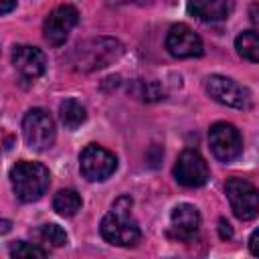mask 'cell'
I'll list each match as a JSON object with an SVG mask.
<instances>
[{"mask_svg":"<svg viewBox=\"0 0 259 259\" xmlns=\"http://www.w3.org/2000/svg\"><path fill=\"white\" fill-rule=\"evenodd\" d=\"M10 231V221H2V233H8Z\"/></svg>","mask_w":259,"mask_h":259,"instance_id":"cb8c5ba5","label":"cell"},{"mask_svg":"<svg viewBox=\"0 0 259 259\" xmlns=\"http://www.w3.org/2000/svg\"><path fill=\"white\" fill-rule=\"evenodd\" d=\"M219 235H221V239H231L233 237V229L225 219L219 221Z\"/></svg>","mask_w":259,"mask_h":259,"instance_id":"7402d4cb","label":"cell"},{"mask_svg":"<svg viewBox=\"0 0 259 259\" xmlns=\"http://www.w3.org/2000/svg\"><path fill=\"white\" fill-rule=\"evenodd\" d=\"M12 65L18 71L22 79H36L45 73L47 69V57L40 49L30 47V45H20L12 49Z\"/></svg>","mask_w":259,"mask_h":259,"instance_id":"7c38bea8","label":"cell"},{"mask_svg":"<svg viewBox=\"0 0 259 259\" xmlns=\"http://www.w3.org/2000/svg\"><path fill=\"white\" fill-rule=\"evenodd\" d=\"M204 89H206V93H208L214 101H219V103H223V105H227V107L247 109V107L251 105V93H249V89L243 87V85H239V83H237L235 79H231V77L210 75V77H206V81H204Z\"/></svg>","mask_w":259,"mask_h":259,"instance_id":"8992f818","label":"cell"},{"mask_svg":"<svg viewBox=\"0 0 259 259\" xmlns=\"http://www.w3.org/2000/svg\"><path fill=\"white\" fill-rule=\"evenodd\" d=\"M235 49L243 59L251 63H259V30L241 32L235 40Z\"/></svg>","mask_w":259,"mask_h":259,"instance_id":"e0dca14e","label":"cell"},{"mask_svg":"<svg viewBox=\"0 0 259 259\" xmlns=\"http://www.w3.org/2000/svg\"><path fill=\"white\" fill-rule=\"evenodd\" d=\"M49 251L38 247V245H30L26 241H16L12 247H10V257H18V259H28V257H47Z\"/></svg>","mask_w":259,"mask_h":259,"instance_id":"d6986e66","label":"cell"},{"mask_svg":"<svg viewBox=\"0 0 259 259\" xmlns=\"http://www.w3.org/2000/svg\"><path fill=\"white\" fill-rule=\"evenodd\" d=\"M174 178L178 184L188 188L202 186L208 180V166L196 150H184L174 164Z\"/></svg>","mask_w":259,"mask_h":259,"instance_id":"30bf717a","label":"cell"},{"mask_svg":"<svg viewBox=\"0 0 259 259\" xmlns=\"http://www.w3.org/2000/svg\"><path fill=\"white\" fill-rule=\"evenodd\" d=\"M59 117L67 130H77L87 119V111L77 99H65L59 105Z\"/></svg>","mask_w":259,"mask_h":259,"instance_id":"9a60e30c","label":"cell"},{"mask_svg":"<svg viewBox=\"0 0 259 259\" xmlns=\"http://www.w3.org/2000/svg\"><path fill=\"white\" fill-rule=\"evenodd\" d=\"M22 136L30 150L45 152L55 142V121L51 113L42 107H32L22 117Z\"/></svg>","mask_w":259,"mask_h":259,"instance_id":"277c9868","label":"cell"},{"mask_svg":"<svg viewBox=\"0 0 259 259\" xmlns=\"http://www.w3.org/2000/svg\"><path fill=\"white\" fill-rule=\"evenodd\" d=\"M10 182H12V190L18 200L34 202L47 192L51 184V174L47 166H42L40 162L20 160L10 170Z\"/></svg>","mask_w":259,"mask_h":259,"instance_id":"3957f363","label":"cell"},{"mask_svg":"<svg viewBox=\"0 0 259 259\" xmlns=\"http://www.w3.org/2000/svg\"><path fill=\"white\" fill-rule=\"evenodd\" d=\"M166 49L176 59H192L202 55V40L190 26L178 22L166 34Z\"/></svg>","mask_w":259,"mask_h":259,"instance_id":"8fae6325","label":"cell"},{"mask_svg":"<svg viewBox=\"0 0 259 259\" xmlns=\"http://www.w3.org/2000/svg\"><path fill=\"white\" fill-rule=\"evenodd\" d=\"M81 204H83L81 196H79L75 190H71V188L59 190V192L55 194V198H53V208H55L61 217H73V214H77V212L81 210Z\"/></svg>","mask_w":259,"mask_h":259,"instance_id":"2e32d148","label":"cell"},{"mask_svg":"<svg viewBox=\"0 0 259 259\" xmlns=\"http://www.w3.org/2000/svg\"><path fill=\"white\" fill-rule=\"evenodd\" d=\"M134 93L144 101H158L164 97V91L158 83H144V81L134 83Z\"/></svg>","mask_w":259,"mask_h":259,"instance_id":"ffe728a7","label":"cell"},{"mask_svg":"<svg viewBox=\"0 0 259 259\" xmlns=\"http://www.w3.org/2000/svg\"><path fill=\"white\" fill-rule=\"evenodd\" d=\"M235 0H188V12L204 22H219L231 16Z\"/></svg>","mask_w":259,"mask_h":259,"instance_id":"4fadbf2b","label":"cell"},{"mask_svg":"<svg viewBox=\"0 0 259 259\" xmlns=\"http://www.w3.org/2000/svg\"><path fill=\"white\" fill-rule=\"evenodd\" d=\"M121 53H123V45L117 38L97 36V38H87L75 45V49L69 55V63L75 71L91 73L117 61Z\"/></svg>","mask_w":259,"mask_h":259,"instance_id":"7a4b0ae2","label":"cell"},{"mask_svg":"<svg viewBox=\"0 0 259 259\" xmlns=\"http://www.w3.org/2000/svg\"><path fill=\"white\" fill-rule=\"evenodd\" d=\"M208 142L214 158L221 162H233L243 152V140L239 130L227 121H219L208 130Z\"/></svg>","mask_w":259,"mask_h":259,"instance_id":"ba28073f","label":"cell"},{"mask_svg":"<svg viewBox=\"0 0 259 259\" xmlns=\"http://www.w3.org/2000/svg\"><path fill=\"white\" fill-rule=\"evenodd\" d=\"M77 22H79V12H77L75 6H71V4L57 6L45 18V24H42L45 40L53 47H61L67 40L69 32L75 28Z\"/></svg>","mask_w":259,"mask_h":259,"instance_id":"9c48e42d","label":"cell"},{"mask_svg":"<svg viewBox=\"0 0 259 259\" xmlns=\"http://www.w3.org/2000/svg\"><path fill=\"white\" fill-rule=\"evenodd\" d=\"M170 219H172V229L182 239L192 237L200 227V212L194 204H188V202H182V204L174 206Z\"/></svg>","mask_w":259,"mask_h":259,"instance_id":"5bb4252c","label":"cell"},{"mask_svg":"<svg viewBox=\"0 0 259 259\" xmlns=\"http://www.w3.org/2000/svg\"><path fill=\"white\" fill-rule=\"evenodd\" d=\"M231 210L241 221H253L259 214V190L245 178H231L225 184Z\"/></svg>","mask_w":259,"mask_h":259,"instance_id":"5b68a950","label":"cell"},{"mask_svg":"<svg viewBox=\"0 0 259 259\" xmlns=\"http://www.w3.org/2000/svg\"><path fill=\"white\" fill-rule=\"evenodd\" d=\"M38 237H40L42 243H51L53 247H65V245L69 243L67 233H65L59 225H55V223L42 225V227L38 229Z\"/></svg>","mask_w":259,"mask_h":259,"instance_id":"ac0fdd59","label":"cell"},{"mask_svg":"<svg viewBox=\"0 0 259 259\" xmlns=\"http://www.w3.org/2000/svg\"><path fill=\"white\" fill-rule=\"evenodd\" d=\"M249 251L259 257V229H255L249 237Z\"/></svg>","mask_w":259,"mask_h":259,"instance_id":"44dd1931","label":"cell"},{"mask_svg":"<svg viewBox=\"0 0 259 259\" xmlns=\"http://www.w3.org/2000/svg\"><path fill=\"white\" fill-rule=\"evenodd\" d=\"M79 168H81V174L89 182H101V180H107L115 172L117 158L109 150L97 144H89L79 156Z\"/></svg>","mask_w":259,"mask_h":259,"instance_id":"52a82bcc","label":"cell"},{"mask_svg":"<svg viewBox=\"0 0 259 259\" xmlns=\"http://www.w3.org/2000/svg\"><path fill=\"white\" fill-rule=\"evenodd\" d=\"M132 206L134 200L127 194L119 196L111 204V210L103 217L99 225V233L107 243L117 247H134L140 241V227L138 221L132 217Z\"/></svg>","mask_w":259,"mask_h":259,"instance_id":"6da1fadb","label":"cell"},{"mask_svg":"<svg viewBox=\"0 0 259 259\" xmlns=\"http://www.w3.org/2000/svg\"><path fill=\"white\" fill-rule=\"evenodd\" d=\"M14 6H16V0H0V12L2 14H8Z\"/></svg>","mask_w":259,"mask_h":259,"instance_id":"603a6c76","label":"cell"}]
</instances>
